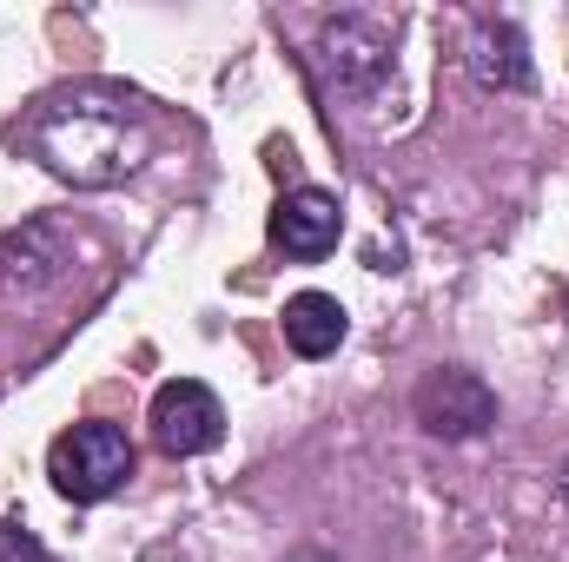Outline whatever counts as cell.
Wrapping results in <instances>:
<instances>
[{
	"mask_svg": "<svg viewBox=\"0 0 569 562\" xmlns=\"http://www.w3.org/2000/svg\"><path fill=\"white\" fill-rule=\"evenodd\" d=\"M33 159L67 179V185H120L133 179L152 152V127L127 93H107V87H73L60 100H47L27 127Z\"/></svg>",
	"mask_w": 569,
	"mask_h": 562,
	"instance_id": "6da1fadb",
	"label": "cell"
},
{
	"mask_svg": "<svg viewBox=\"0 0 569 562\" xmlns=\"http://www.w3.org/2000/svg\"><path fill=\"white\" fill-rule=\"evenodd\" d=\"M47 476L67 503H107L133 476V436L120 423H73L47 450Z\"/></svg>",
	"mask_w": 569,
	"mask_h": 562,
	"instance_id": "7a4b0ae2",
	"label": "cell"
},
{
	"mask_svg": "<svg viewBox=\"0 0 569 562\" xmlns=\"http://www.w3.org/2000/svg\"><path fill=\"white\" fill-rule=\"evenodd\" d=\"M411 411H418V423H425L430 436L470 443V436H483V430L497 423V391H490L477 371H463V364H437V371L418 378Z\"/></svg>",
	"mask_w": 569,
	"mask_h": 562,
	"instance_id": "3957f363",
	"label": "cell"
},
{
	"mask_svg": "<svg viewBox=\"0 0 569 562\" xmlns=\"http://www.w3.org/2000/svg\"><path fill=\"white\" fill-rule=\"evenodd\" d=\"M226 436V411L199 378H172L152 391V443L166 456H206Z\"/></svg>",
	"mask_w": 569,
	"mask_h": 562,
	"instance_id": "277c9868",
	"label": "cell"
},
{
	"mask_svg": "<svg viewBox=\"0 0 569 562\" xmlns=\"http://www.w3.org/2000/svg\"><path fill=\"white\" fill-rule=\"evenodd\" d=\"M338 239H345V205H338V192L298 185V192H284L279 205H272V245H279L284 259L311 265V259L338 252Z\"/></svg>",
	"mask_w": 569,
	"mask_h": 562,
	"instance_id": "5b68a950",
	"label": "cell"
},
{
	"mask_svg": "<svg viewBox=\"0 0 569 562\" xmlns=\"http://www.w3.org/2000/svg\"><path fill=\"white\" fill-rule=\"evenodd\" d=\"M325 67L345 93H378L385 73H391V33L365 13H345V20H325Z\"/></svg>",
	"mask_w": 569,
	"mask_h": 562,
	"instance_id": "8992f818",
	"label": "cell"
},
{
	"mask_svg": "<svg viewBox=\"0 0 569 562\" xmlns=\"http://www.w3.org/2000/svg\"><path fill=\"white\" fill-rule=\"evenodd\" d=\"M470 73H477L483 87H497V93L530 87L537 67H530V40H523V27H517V20H483V27L470 33Z\"/></svg>",
	"mask_w": 569,
	"mask_h": 562,
	"instance_id": "52a82bcc",
	"label": "cell"
},
{
	"mask_svg": "<svg viewBox=\"0 0 569 562\" xmlns=\"http://www.w3.org/2000/svg\"><path fill=\"white\" fill-rule=\"evenodd\" d=\"M345 331H351V318H345V304H338L331 291H298V298H284V344H291L298 358H331V351L345 344Z\"/></svg>",
	"mask_w": 569,
	"mask_h": 562,
	"instance_id": "ba28073f",
	"label": "cell"
},
{
	"mask_svg": "<svg viewBox=\"0 0 569 562\" xmlns=\"http://www.w3.org/2000/svg\"><path fill=\"white\" fill-rule=\"evenodd\" d=\"M0 562H53L20 523H0Z\"/></svg>",
	"mask_w": 569,
	"mask_h": 562,
	"instance_id": "9c48e42d",
	"label": "cell"
},
{
	"mask_svg": "<svg viewBox=\"0 0 569 562\" xmlns=\"http://www.w3.org/2000/svg\"><path fill=\"white\" fill-rule=\"evenodd\" d=\"M563 496H569V463H563Z\"/></svg>",
	"mask_w": 569,
	"mask_h": 562,
	"instance_id": "30bf717a",
	"label": "cell"
},
{
	"mask_svg": "<svg viewBox=\"0 0 569 562\" xmlns=\"http://www.w3.org/2000/svg\"><path fill=\"white\" fill-rule=\"evenodd\" d=\"M563 304H569V298H563Z\"/></svg>",
	"mask_w": 569,
	"mask_h": 562,
	"instance_id": "8fae6325",
	"label": "cell"
}]
</instances>
